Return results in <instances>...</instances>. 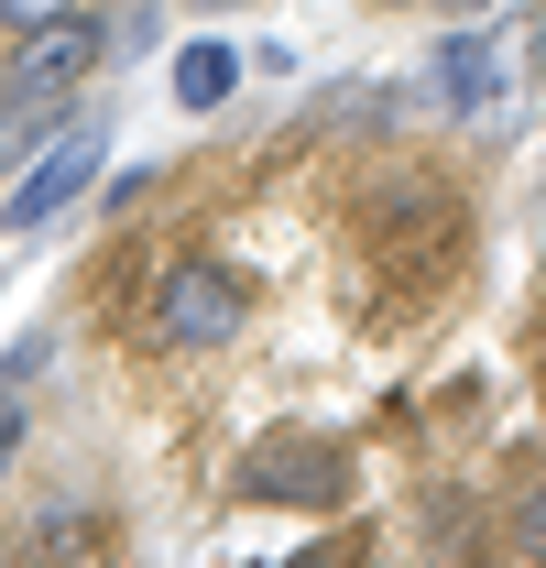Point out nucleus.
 I'll use <instances>...</instances> for the list:
<instances>
[{
    "mask_svg": "<svg viewBox=\"0 0 546 568\" xmlns=\"http://www.w3.org/2000/svg\"><path fill=\"white\" fill-rule=\"evenodd\" d=\"M426 11H481V0H426Z\"/></svg>",
    "mask_w": 546,
    "mask_h": 568,
    "instance_id": "nucleus-10",
    "label": "nucleus"
},
{
    "mask_svg": "<svg viewBox=\"0 0 546 568\" xmlns=\"http://www.w3.org/2000/svg\"><path fill=\"white\" fill-rule=\"evenodd\" d=\"M437 99H448V110H492V99H503V44H492V33H448V44H437Z\"/></svg>",
    "mask_w": 546,
    "mask_h": 568,
    "instance_id": "nucleus-4",
    "label": "nucleus"
},
{
    "mask_svg": "<svg viewBox=\"0 0 546 568\" xmlns=\"http://www.w3.org/2000/svg\"><path fill=\"white\" fill-rule=\"evenodd\" d=\"M110 55V22H88V11H55V22H22L11 33V55H0V88L11 99H67L77 77Z\"/></svg>",
    "mask_w": 546,
    "mask_h": 568,
    "instance_id": "nucleus-1",
    "label": "nucleus"
},
{
    "mask_svg": "<svg viewBox=\"0 0 546 568\" xmlns=\"http://www.w3.org/2000/svg\"><path fill=\"white\" fill-rule=\"evenodd\" d=\"M230 88H241V55H230L219 33H198V44L175 55V110H219Z\"/></svg>",
    "mask_w": 546,
    "mask_h": 568,
    "instance_id": "nucleus-5",
    "label": "nucleus"
},
{
    "mask_svg": "<svg viewBox=\"0 0 546 568\" xmlns=\"http://www.w3.org/2000/svg\"><path fill=\"white\" fill-rule=\"evenodd\" d=\"M0 11H11V33H22V22H55V11H77V0H0Z\"/></svg>",
    "mask_w": 546,
    "mask_h": 568,
    "instance_id": "nucleus-8",
    "label": "nucleus"
},
{
    "mask_svg": "<svg viewBox=\"0 0 546 568\" xmlns=\"http://www.w3.org/2000/svg\"><path fill=\"white\" fill-rule=\"evenodd\" d=\"M241 493L252 503H317V493H340V459H252Z\"/></svg>",
    "mask_w": 546,
    "mask_h": 568,
    "instance_id": "nucleus-6",
    "label": "nucleus"
},
{
    "mask_svg": "<svg viewBox=\"0 0 546 568\" xmlns=\"http://www.w3.org/2000/svg\"><path fill=\"white\" fill-rule=\"evenodd\" d=\"M0 22H11V11H0Z\"/></svg>",
    "mask_w": 546,
    "mask_h": 568,
    "instance_id": "nucleus-12",
    "label": "nucleus"
},
{
    "mask_svg": "<svg viewBox=\"0 0 546 568\" xmlns=\"http://www.w3.org/2000/svg\"><path fill=\"white\" fill-rule=\"evenodd\" d=\"M11 437H22V405H11V394H0V459H11Z\"/></svg>",
    "mask_w": 546,
    "mask_h": 568,
    "instance_id": "nucleus-9",
    "label": "nucleus"
},
{
    "mask_svg": "<svg viewBox=\"0 0 546 568\" xmlns=\"http://www.w3.org/2000/svg\"><path fill=\"white\" fill-rule=\"evenodd\" d=\"M208 11H230V0H208Z\"/></svg>",
    "mask_w": 546,
    "mask_h": 568,
    "instance_id": "nucleus-11",
    "label": "nucleus"
},
{
    "mask_svg": "<svg viewBox=\"0 0 546 568\" xmlns=\"http://www.w3.org/2000/svg\"><path fill=\"white\" fill-rule=\"evenodd\" d=\"M44 132H55V99H11V88H0V164H22Z\"/></svg>",
    "mask_w": 546,
    "mask_h": 568,
    "instance_id": "nucleus-7",
    "label": "nucleus"
},
{
    "mask_svg": "<svg viewBox=\"0 0 546 568\" xmlns=\"http://www.w3.org/2000/svg\"><path fill=\"white\" fill-rule=\"evenodd\" d=\"M153 339L164 351H230L241 339V274L230 263H175L153 284Z\"/></svg>",
    "mask_w": 546,
    "mask_h": 568,
    "instance_id": "nucleus-2",
    "label": "nucleus"
},
{
    "mask_svg": "<svg viewBox=\"0 0 546 568\" xmlns=\"http://www.w3.org/2000/svg\"><path fill=\"white\" fill-rule=\"evenodd\" d=\"M99 164H110V121L88 110V121H67V132L33 153V175L0 197V219H11V230H44L55 209H77V197H88V175H99Z\"/></svg>",
    "mask_w": 546,
    "mask_h": 568,
    "instance_id": "nucleus-3",
    "label": "nucleus"
}]
</instances>
